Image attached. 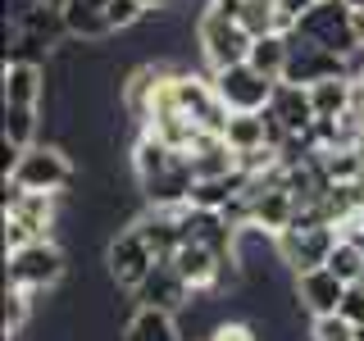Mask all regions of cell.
Segmentation results:
<instances>
[{
    "label": "cell",
    "instance_id": "6da1fadb",
    "mask_svg": "<svg viewBox=\"0 0 364 341\" xmlns=\"http://www.w3.org/2000/svg\"><path fill=\"white\" fill-rule=\"evenodd\" d=\"M337 237H341V227L323 223V219L310 210V205H301L296 223H291L282 237H273V250H278V259H282L291 273H305V269L328 264V255H333Z\"/></svg>",
    "mask_w": 364,
    "mask_h": 341
},
{
    "label": "cell",
    "instance_id": "7a4b0ae2",
    "mask_svg": "<svg viewBox=\"0 0 364 341\" xmlns=\"http://www.w3.org/2000/svg\"><path fill=\"white\" fill-rule=\"evenodd\" d=\"M296 41H310V45H323V50H337L346 60L360 55V37H355V9L346 0H314L291 28Z\"/></svg>",
    "mask_w": 364,
    "mask_h": 341
},
{
    "label": "cell",
    "instance_id": "3957f363",
    "mask_svg": "<svg viewBox=\"0 0 364 341\" xmlns=\"http://www.w3.org/2000/svg\"><path fill=\"white\" fill-rule=\"evenodd\" d=\"M68 273V255L60 250V242L41 237V242H28L18 250H5V282L32 291V296H46L64 282Z\"/></svg>",
    "mask_w": 364,
    "mask_h": 341
},
{
    "label": "cell",
    "instance_id": "277c9868",
    "mask_svg": "<svg viewBox=\"0 0 364 341\" xmlns=\"http://www.w3.org/2000/svg\"><path fill=\"white\" fill-rule=\"evenodd\" d=\"M73 178H77L73 159H68L60 146H41V141L23 146L18 159H14V168L5 173V182H14V187H23V191H50V196H64V191L73 187Z\"/></svg>",
    "mask_w": 364,
    "mask_h": 341
},
{
    "label": "cell",
    "instance_id": "5b68a950",
    "mask_svg": "<svg viewBox=\"0 0 364 341\" xmlns=\"http://www.w3.org/2000/svg\"><path fill=\"white\" fill-rule=\"evenodd\" d=\"M250 32L242 28V18H228L219 9H200L196 18V45H200V60L205 68H228V64H242L250 55Z\"/></svg>",
    "mask_w": 364,
    "mask_h": 341
},
{
    "label": "cell",
    "instance_id": "8992f818",
    "mask_svg": "<svg viewBox=\"0 0 364 341\" xmlns=\"http://www.w3.org/2000/svg\"><path fill=\"white\" fill-rule=\"evenodd\" d=\"M155 264H159V255H155V246L146 242V232H141L136 223L119 227V232L109 237V246H105V269H109V282H114L119 291H136Z\"/></svg>",
    "mask_w": 364,
    "mask_h": 341
},
{
    "label": "cell",
    "instance_id": "52a82bcc",
    "mask_svg": "<svg viewBox=\"0 0 364 341\" xmlns=\"http://www.w3.org/2000/svg\"><path fill=\"white\" fill-rule=\"evenodd\" d=\"M273 87H278V77L259 73L250 60L228 64V68H214V91H219V100L232 114H259V109H269Z\"/></svg>",
    "mask_w": 364,
    "mask_h": 341
},
{
    "label": "cell",
    "instance_id": "ba28073f",
    "mask_svg": "<svg viewBox=\"0 0 364 341\" xmlns=\"http://www.w3.org/2000/svg\"><path fill=\"white\" fill-rule=\"evenodd\" d=\"M346 287H350V282H341L328 264H318V269L296 273L291 296H296V305H301L310 318H318V314H337L341 310V296H346Z\"/></svg>",
    "mask_w": 364,
    "mask_h": 341
},
{
    "label": "cell",
    "instance_id": "9c48e42d",
    "mask_svg": "<svg viewBox=\"0 0 364 341\" xmlns=\"http://www.w3.org/2000/svg\"><path fill=\"white\" fill-rule=\"evenodd\" d=\"M269 119L278 123L287 136H305L314 128V100H310V87L305 82H291V77H278L273 87V100H269Z\"/></svg>",
    "mask_w": 364,
    "mask_h": 341
},
{
    "label": "cell",
    "instance_id": "30bf717a",
    "mask_svg": "<svg viewBox=\"0 0 364 341\" xmlns=\"http://www.w3.org/2000/svg\"><path fill=\"white\" fill-rule=\"evenodd\" d=\"M196 301V291H191V282L182 278L173 269V259H159V264L146 273V282L136 287V305H155V310H187V305Z\"/></svg>",
    "mask_w": 364,
    "mask_h": 341
},
{
    "label": "cell",
    "instance_id": "8fae6325",
    "mask_svg": "<svg viewBox=\"0 0 364 341\" xmlns=\"http://www.w3.org/2000/svg\"><path fill=\"white\" fill-rule=\"evenodd\" d=\"M136 187H141L146 205H155V210H178V205H187V200H191V187H196V173H191L187 155H178V159H173L168 168H159L155 178L136 182Z\"/></svg>",
    "mask_w": 364,
    "mask_h": 341
},
{
    "label": "cell",
    "instance_id": "7c38bea8",
    "mask_svg": "<svg viewBox=\"0 0 364 341\" xmlns=\"http://www.w3.org/2000/svg\"><path fill=\"white\" fill-rule=\"evenodd\" d=\"M287 37H291V32H287ZM333 73H350V60H346V55L291 37V64H287V73H282V77L310 87V82H318V77H333Z\"/></svg>",
    "mask_w": 364,
    "mask_h": 341
},
{
    "label": "cell",
    "instance_id": "4fadbf2b",
    "mask_svg": "<svg viewBox=\"0 0 364 341\" xmlns=\"http://www.w3.org/2000/svg\"><path fill=\"white\" fill-rule=\"evenodd\" d=\"M105 5H109V0H68V5L60 9L68 37L82 41V45H100L105 37H114V28H109V9H105Z\"/></svg>",
    "mask_w": 364,
    "mask_h": 341
},
{
    "label": "cell",
    "instance_id": "5bb4252c",
    "mask_svg": "<svg viewBox=\"0 0 364 341\" xmlns=\"http://www.w3.org/2000/svg\"><path fill=\"white\" fill-rule=\"evenodd\" d=\"M187 164L196 178H228V173H237V151L228 146L223 132H205L187 151Z\"/></svg>",
    "mask_w": 364,
    "mask_h": 341
},
{
    "label": "cell",
    "instance_id": "9a60e30c",
    "mask_svg": "<svg viewBox=\"0 0 364 341\" xmlns=\"http://www.w3.org/2000/svg\"><path fill=\"white\" fill-rule=\"evenodd\" d=\"M46 68L37 60H5V105H41Z\"/></svg>",
    "mask_w": 364,
    "mask_h": 341
},
{
    "label": "cell",
    "instance_id": "2e32d148",
    "mask_svg": "<svg viewBox=\"0 0 364 341\" xmlns=\"http://www.w3.org/2000/svg\"><path fill=\"white\" fill-rule=\"evenodd\" d=\"M123 341H182L173 310H155V305H136L123 323Z\"/></svg>",
    "mask_w": 364,
    "mask_h": 341
},
{
    "label": "cell",
    "instance_id": "e0dca14e",
    "mask_svg": "<svg viewBox=\"0 0 364 341\" xmlns=\"http://www.w3.org/2000/svg\"><path fill=\"white\" fill-rule=\"evenodd\" d=\"M228 146H232L237 155L242 151H259V146H278L273 141V123H269V114L259 109V114H228Z\"/></svg>",
    "mask_w": 364,
    "mask_h": 341
},
{
    "label": "cell",
    "instance_id": "ac0fdd59",
    "mask_svg": "<svg viewBox=\"0 0 364 341\" xmlns=\"http://www.w3.org/2000/svg\"><path fill=\"white\" fill-rule=\"evenodd\" d=\"M310 100L318 119H346L350 114V73H333L310 82Z\"/></svg>",
    "mask_w": 364,
    "mask_h": 341
},
{
    "label": "cell",
    "instance_id": "d6986e66",
    "mask_svg": "<svg viewBox=\"0 0 364 341\" xmlns=\"http://www.w3.org/2000/svg\"><path fill=\"white\" fill-rule=\"evenodd\" d=\"M246 60L255 64L259 73L282 77V73H287V64H291V37H287V32H264V37L250 41V55H246Z\"/></svg>",
    "mask_w": 364,
    "mask_h": 341
},
{
    "label": "cell",
    "instance_id": "ffe728a7",
    "mask_svg": "<svg viewBox=\"0 0 364 341\" xmlns=\"http://www.w3.org/2000/svg\"><path fill=\"white\" fill-rule=\"evenodd\" d=\"M178 155H182V151H173V146H164L159 136H151V132L141 128V136H136V146H132V173H136V182L155 178L159 168H168Z\"/></svg>",
    "mask_w": 364,
    "mask_h": 341
},
{
    "label": "cell",
    "instance_id": "44dd1931",
    "mask_svg": "<svg viewBox=\"0 0 364 341\" xmlns=\"http://www.w3.org/2000/svg\"><path fill=\"white\" fill-rule=\"evenodd\" d=\"M328 269H333L341 282H364V242H360V237L341 232L337 246H333V255H328Z\"/></svg>",
    "mask_w": 364,
    "mask_h": 341
},
{
    "label": "cell",
    "instance_id": "7402d4cb",
    "mask_svg": "<svg viewBox=\"0 0 364 341\" xmlns=\"http://www.w3.org/2000/svg\"><path fill=\"white\" fill-rule=\"evenodd\" d=\"M37 109L41 105H5V141H14L18 151L37 141V128H41Z\"/></svg>",
    "mask_w": 364,
    "mask_h": 341
},
{
    "label": "cell",
    "instance_id": "603a6c76",
    "mask_svg": "<svg viewBox=\"0 0 364 341\" xmlns=\"http://www.w3.org/2000/svg\"><path fill=\"white\" fill-rule=\"evenodd\" d=\"M242 28L250 37H264V32H282V14L273 0H246L242 5Z\"/></svg>",
    "mask_w": 364,
    "mask_h": 341
},
{
    "label": "cell",
    "instance_id": "cb8c5ba5",
    "mask_svg": "<svg viewBox=\"0 0 364 341\" xmlns=\"http://www.w3.org/2000/svg\"><path fill=\"white\" fill-rule=\"evenodd\" d=\"M32 301H37L32 291H23V287H14V282H5V337H18L23 328H28Z\"/></svg>",
    "mask_w": 364,
    "mask_h": 341
},
{
    "label": "cell",
    "instance_id": "d4e9b609",
    "mask_svg": "<svg viewBox=\"0 0 364 341\" xmlns=\"http://www.w3.org/2000/svg\"><path fill=\"white\" fill-rule=\"evenodd\" d=\"M310 341H360V328L346 314H318L310 318Z\"/></svg>",
    "mask_w": 364,
    "mask_h": 341
},
{
    "label": "cell",
    "instance_id": "484cf974",
    "mask_svg": "<svg viewBox=\"0 0 364 341\" xmlns=\"http://www.w3.org/2000/svg\"><path fill=\"white\" fill-rule=\"evenodd\" d=\"M205 341H259L255 328L242 323V318H228V323H214L210 332H205Z\"/></svg>",
    "mask_w": 364,
    "mask_h": 341
},
{
    "label": "cell",
    "instance_id": "4316f807",
    "mask_svg": "<svg viewBox=\"0 0 364 341\" xmlns=\"http://www.w3.org/2000/svg\"><path fill=\"white\" fill-rule=\"evenodd\" d=\"M337 314H346L355 328H364V282H350L346 296H341V310Z\"/></svg>",
    "mask_w": 364,
    "mask_h": 341
},
{
    "label": "cell",
    "instance_id": "83f0119b",
    "mask_svg": "<svg viewBox=\"0 0 364 341\" xmlns=\"http://www.w3.org/2000/svg\"><path fill=\"white\" fill-rule=\"evenodd\" d=\"M350 119L364 128V68H350Z\"/></svg>",
    "mask_w": 364,
    "mask_h": 341
},
{
    "label": "cell",
    "instance_id": "f1b7e54d",
    "mask_svg": "<svg viewBox=\"0 0 364 341\" xmlns=\"http://www.w3.org/2000/svg\"><path fill=\"white\" fill-rule=\"evenodd\" d=\"M273 5H278V14H282V32H291V28H296V18H301L305 9L314 5V0H273Z\"/></svg>",
    "mask_w": 364,
    "mask_h": 341
},
{
    "label": "cell",
    "instance_id": "f546056e",
    "mask_svg": "<svg viewBox=\"0 0 364 341\" xmlns=\"http://www.w3.org/2000/svg\"><path fill=\"white\" fill-rule=\"evenodd\" d=\"M355 37H360V50H364V9H355Z\"/></svg>",
    "mask_w": 364,
    "mask_h": 341
},
{
    "label": "cell",
    "instance_id": "4dcf8cb0",
    "mask_svg": "<svg viewBox=\"0 0 364 341\" xmlns=\"http://www.w3.org/2000/svg\"><path fill=\"white\" fill-rule=\"evenodd\" d=\"M37 5H46V9H64L68 0H37Z\"/></svg>",
    "mask_w": 364,
    "mask_h": 341
},
{
    "label": "cell",
    "instance_id": "1f68e13d",
    "mask_svg": "<svg viewBox=\"0 0 364 341\" xmlns=\"http://www.w3.org/2000/svg\"><path fill=\"white\" fill-rule=\"evenodd\" d=\"M346 5H350V9H364V0H346Z\"/></svg>",
    "mask_w": 364,
    "mask_h": 341
},
{
    "label": "cell",
    "instance_id": "d6a6232c",
    "mask_svg": "<svg viewBox=\"0 0 364 341\" xmlns=\"http://www.w3.org/2000/svg\"><path fill=\"white\" fill-rule=\"evenodd\" d=\"M360 341H364V328H360Z\"/></svg>",
    "mask_w": 364,
    "mask_h": 341
}]
</instances>
